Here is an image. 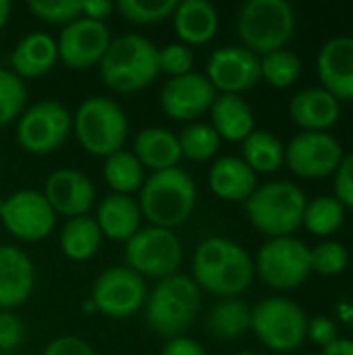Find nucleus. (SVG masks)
<instances>
[{
  "instance_id": "obj_50",
  "label": "nucleus",
  "mask_w": 353,
  "mask_h": 355,
  "mask_svg": "<svg viewBox=\"0 0 353 355\" xmlns=\"http://www.w3.org/2000/svg\"><path fill=\"white\" fill-rule=\"evenodd\" d=\"M237 355H260V354H252V352H243V354H237Z\"/></svg>"
},
{
  "instance_id": "obj_31",
  "label": "nucleus",
  "mask_w": 353,
  "mask_h": 355,
  "mask_svg": "<svg viewBox=\"0 0 353 355\" xmlns=\"http://www.w3.org/2000/svg\"><path fill=\"white\" fill-rule=\"evenodd\" d=\"M104 181L108 183L112 193L131 196L139 191L146 181L144 166L133 156V152L119 150L104 160Z\"/></svg>"
},
{
  "instance_id": "obj_30",
  "label": "nucleus",
  "mask_w": 353,
  "mask_h": 355,
  "mask_svg": "<svg viewBox=\"0 0 353 355\" xmlns=\"http://www.w3.org/2000/svg\"><path fill=\"white\" fill-rule=\"evenodd\" d=\"M243 162L258 173H275L285 164V146L277 135L264 129H254L243 141Z\"/></svg>"
},
{
  "instance_id": "obj_9",
  "label": "nucleus",
  "mask_w": 353,
  "mask_h": 355,
  "mask_svg": "<svg viewBox=\"0 0 353 355\" xmlns=\"http://www.w3.org/2000/svg\"><path fill=\"white\" fill-rule=\"evenodd\" d=\"M254 268L260 279L273 289H298L312 275L310 248L293 235L268 239L258 250Z\"/></svg>"
},
{
  "instance_id": "obj_3",
  "label": "nucleus",
  "mask_w": 353,
  "mask_h": 355,
  "mask_svg": "<svg viewBox=\"0 0 353 355\" xmlns=\"http://www.w3.org/2000/svg\"><path fill=\"white\" fill-rule=\"evenodd\" d=\"M202 289L187 275L162 279L146 300V324L152 333L173 339L183 335L200 314Z\"/></svg>"
},
{
  "instance_id": "obj_2",
  "label": "nucleus",
  "mask_w": 353,
  "mask_h": 355,
  "mask_svg": "<svg viewBox=\"0 0 353 355\" xmlns=\"http://www.w3.org/2000/svg\"><path fill=\"white\" fill-rule=\"evenodd\" d=\"M158 75V48L137 33L112 40L100 62L102 83L119 94L146 89Z\"/></svg>"
},
{
  "instance_id": "obj_51",
  "label": "nucleus",
  "mask_w": 353,
  "mask_h": 355,
  "mask_svg": "<svg viewBox=\"0 0 353 355\" xmlns=\"http://www.w3.org/2000/svg\"><path fill=\"white\" fill-rule=\"evenodd\" d=\"M0 355H10V354H0Z\"/></svg>"
},
{
  "instance_id": "obj_44",
  "label": "nucleus",
  "mask_w": 353,
  "mask_h": 355,
  "mask_svg": "<svg viewBox=\"0 0 353 355\" xmlns=\"http://www.w3.org/2000/svg\"><path fill=\"white\" fill-rule=\"evenodd\" d=\"M160 355H206V349L196 339L179 335V337H173L166 341Z\"/></svg>"
},
{
  "instance_id": "obj_40",
  "label": "nucleus",
  "mask_w": 353,
  "mask_h": 355,
  "mask_svg": "<svg viewBox=\"0 0 353 355\" xmlns=\"http://www.w3.org/2000/svg\"><path fill=\"white\" fill-rule=\"evenodd\" d=\"M23 322L8 310H0V354H10L23 343Z\"/></svg>"
},
{
  "instance_id": "obj_41",
  "label": "nucleus",
  "mask_w": 353,
  "mask_h": 355,
  "mask_svg": "<svg viewBox=\"0 0 353 355\" xmlns=\"http://www.w3.org/2000/svg\"><path fill=\"white\" fill-rule=\"evenodd\" d=\"M335 198L343 208L353 210V152L343 156L339 168L335 171Z\"/></svg>"
},
{
  "instance_id": "obj_22",
  "label": "nucleus",
  "mask_w": 353,
  "mask_h": 355,
  "mask_svg": "<svg viewBox=\"0 0 353 355\" xmlns=\"http://www.w3.org/2000/svg\"><path fill=\"white\" fill-rule=\"evenodd\" d=\"M173 27L181 44L204 46L218 31V12L208 0H181L173 12Z\"/></svg>"
},
{
  "instance_id": "obj_34",
  "label": "nucleus",
  "mask_w": 353,
  "mask_h": 355,
  "mask_svg": "<svg viewBox=\"0 0 353 355\" xmlns=\"http://www.w3.org/2000/svg\"><path fill=\"white\" fill-rule=\"evenodd\" d=\"M260 75L273 87H279V89L291 87L302 75V60L295 52L285 50V48L264 54L260 58Z\"/></svg>"
},
{
  "instance_id": "obj_4",
  "label": "nucleus",
  "mask_w": 353,
  "mask_h": 355,
  "mask_svg": "<svg viewBox=\"0 0 353 355\" xmlns=\"http://www.w3.org/2000/svg\"><path fill=\"white\" fill-rule=\"evenodd\" d=\"M308 198L289 181L258 185L246 202L250 223L266 237H291L304 223Z\"/></svg>"
},
{
  "instance_id": "obj_12",
  "label": "nucleus",
  "mask_w": 353,
  "mask_h": 355,
  "mask_svg": "<svg viewBox=\"0 0 353 355\" xmlns=\"http://www.w3.org/2000/svg\"><path fill=\"white\" fill-rule=\"evenodd\" d=\"M343 156L341 144L327 131H302L285 148V164L302 179L335 175Z\"/></svg>"
},
{
  "instance_id": "obj_26",
  "label": "nucleus",
  "mask_w": 353,
  "mask_h": 355,
  "mask_svg": "<svg viewBox=\"0 0 353 355\" xmlns=\"http://www.w3.org/2000/svg\"><path fill=\"white\" fill-rule=\"evenodd\" d=\"M133 156L139 160V164L144 168H150L152 173L175 168L179 164V160L183 158L177 135L164 127L141 129L135 135Z\"/></svg>"
},
{
  "instance_id": "obj_42",
  "label": "nucleus",
  "mask_w": 353,
  "mask_h": 355,
  "mask_svg": "<svg viewBox=\"0 0 353 355\" xmlns=\"http://www.w3.org/2000/svg\"><path fill=\"white\" fill-rule=\"evenodd\" d=\"M308 339L318 347H329L337 341V327L327 316L308 318Z\"/></svg>"
},
{
  "instance_id": "obj_11",
  "label": "nucleus",
  "mask_w": 353,
  "mask_h": 355,
  "mask_svg": "<svg viewBox=\"0 0 353 355\" xmlns=\"http://www.w3.org/2000/svg\"><path fill=\"white\" fill-rule=\"evenodd\" d=\"M92 304L108 318H129L146 306L148 287L144 277L127 266L106 268L92 287Z\"/></svg>"
},
{
  "instance_id": "obj_14",
  "label": "nucleus",
  "mask_w": 353,
  "mask_h": 355,
  "mask_svg": "<svg viewBox=\"0 0 353 355\" xmlns=\"http://www.w3.org/2000/svg\"><path fill=\"white\" fill-rule=\"evenodd\" d=\"M112 37L106 23L79 17L60 31L56 40L58 58L73 71H85L102 62Z\"/></svg>"
},
{
  "instance_id": "obj_35",
  "label": "nucleus",
  "mask_w": 353,
  "mask_h": 355,
  "mask_svg": "<svg viewBox=\"0 0 353 355\" xmlns=\"http://www.w3.org/2000/svg\"><path fill=\"white\" fill-rule=\"evenodd\" d=\"M27 104V87L10 69H0V127L19 119Z\"/></svg>"
},
{
  "instance_id": "obj_16",
  "label": "nucleus",
  "mask_w": 353,
  "mask_h": 355,
  "mask_svg": "<svg viewBox=\"0 0 353 355\" xmlns=\"http://www.w3.org/2000/svg\"><path fill=\"white\" fill-rule=\"evenodd\" d=\"M218 92L212 87L206 75L187 73L169 79L160 89V106L164 114L175 121L196 123L198 116L208 112L216 100Z\"/></svg>"
},
{
  "instance_id": "obj_32",
  "label": "nucleus",
  "mask_w": 353,
  "mask_h": 355,
  "mask_svg": "<svg viewBox=\"0 0 353 355\" xmlns=\"http://www.w3.org/2000/svg\"><path fill=\"white\" fill-rule=\"evenodd\" d=\"M345 223V208L335 196H318L312 202L306 204L304 212V227L318 235V237H329L337 233Z\"/></svg>"
},
{
  "instance_id": "obj_45",
  "label": "nucleus",
  "mask_w": 353,
  "mask_h": 355,
  "mask_svg": "<svg viewBox=\"0 0 353 355\" xmlns=\"http://www.w3.org/2000/svg\"><path fill=\"white\" fill-rule=\"evenodd\" d=\"M114 10L117 6L110 0H81V17L92 21L104 23V19H108Z\"/></svg>"
},
{
  "instance_id": "obj_43",
  "label": "nucleus",
  "mask_w": 353,
  "mask_h": 355,
  "mask_svg": "<svg viewBox=\"0 0 353 355\" xmlns=\"http://www.w3.org/2000/svg\"><path fill=\"white\" fill-rule=\"evenodd\" d=\"M42 355H96L92 345L79 337H58L54 341H50L46 345V349L42 352Z\"/></svg>"
},
{
  "instance_id": "obj_39",
  "label": "nucleus",
  "mask_w": 353,
  "mask_h": 355,
  "mask_svg": "<svg viewBox=\"0 0 353 355\" xmlns=\"http://www.w3.org/2000/svg\"><path fill=\"white\" fill-rule=\"evenodd\" d=\"M158 71L173 77H181L193 71V52L181 42L164 44L158 48Z\"/></svg>"
},
{
  "instance_id": "obj_28",
  "label": "nucleus",
  "mask_w": 353,
  "mask_h": 355,
  "mask_svg": "<svg viewBox=\"0 0 353 355\" xmlns=\"http://www.w3.org/2000/svg\"><path fill=\"white\" fill-rule=\"evenodd\" d=\"M206 329L218 341H235L252 331V308L239 297L223 300L210 310Z\"/></svg>"
},
{
  "instance_id": "obj_18",
  "label": "nucleus",
  "mask_w": 353,
  "mask_h": 355,
  "mask_svg": "<svg viewBox=\"0 0 353 355\" xmlns=\"http://www.w3.org/2000/svg\"><path fill=\"white\" fill-rule=\"evenodd\" d=\"M322 89L339 102L353 100V37L339 35L329 40L316 60Z\"/></svg>"
},
{
  "instance_id": "obj_29",
  "label": "nucleus",
  "mask_w": 353,
  "mask_h": 355,
  "mask_svg": "<svg viewBox=\"0 0 353 355\" xmlns=\"http://www.w3.org/2000/svg\"><path fill=\"white\" fill-rule=\"evenodd\" d=\"M60 252L73 262H85L94 258L102 245V231L92 216L69 218L60 231Z\"/></svg>"
},
{
  "instance_id": "obj_24",
  "label": "nucleus",
  "mask_w": 353,
  "mask_h": 355,
  "mask_svg": "<svg viewBox=\"0 0 353 355\" xmlns=\"http://www.w3.org/2000/svg\"><path fill=\"white\" fill-rule=\"evenodd\" d=\"M58 60L56 40L44 31L27 33L10 54V71L21 79H35L54 69Z\"/></svg>"
},
{
  "instance_id": "obj_37",
  "label": "nucleus",
  "mask_w": 353,
  "mask_h": 355,
  "mask_svg": "<svg viewBox=\"0 0 353 355\" xmlns=\"http://www.w3.org/2000/svg\"><path fill=\"white\" fill-rule=\"evenodd\" d=\"M310 264L312 272H318L322 277H337L345 272L350 264V252L337 241H327L310 250Z\"/></svg>"
},
{
  "instance_id": "obj_8",
  "label": "nucleus",
  "mask_w": 353,
  "mask_h": 355,
  "mask_svg": "<svg viewBox=\"0 0 353 355\" xmlns=\"http://www.w3.org/2000/svg\"><path fill=\"white\" fill-rule=\"evenodd\" d=\"M125 262L127 268L139 277H152L158 281L173 277L183 262L181 239L171 229H139L125 243Z\"/></svg>"
},
{
  "instance_id": "obj_47",
  "label": "nucleus",
  "mask_w": 353,
  "mask_h": 355,
  "mask_svg": "<svg viewBox=\"0 0 353 355\" xmlns=\"http://www.w3.org/2000/svg\"><path fill=\"white\" fill-rule=\"evenodd\" d=\"M10 2L8 0H0V31L4 29V25L8 23V19H10Z\"/></svg>"
},
{
  "instance_id": "obj_17",
  "label": "nucleus",
  "mask_w": 353,
  "mask_h": 355,
  "mask_svg": "<svg viewBox=\"0 0 353 355\" xmlns=\"http://www.w3.org/2000/svg\"><path fill=\"white\" fill-rule=\"evenodd\" d=\"M42 193L54 214H62L69 218L87 216L96 202V187L92 179L77 168L54 171L46 179Z\"/></svg>"
},
{
  "instance_id": "obj_48",
  "label": "nucleus",
  "mask_w": 353,
  "mask_h": 355,
  "mask_svg": "<svg viewBox=\"0 0 353 355\" xmlns=\"http://www.w3.org/2000/svg\"><path fill=\"white\" fill-rule=\"evenodd\" d=\"M81 310H83L85 314H89V316L98 314V312H96V306L92 304V300H87V304H83V308H81Z\"/></svg>"
},
{
  "instance_id": "obj_19",
  "label": "nucleus",
  "mask_w": 353,
  "mask_h": 355,
  "mask_svg": "<svg viewBox=\"0 0 353 355\" xmlns=\"http://www.w3.org/2000/svg\"><path fill=\"white\" fill-rule=\"evenodd\" d=\"M35 287V266L31 258L15 248L0 245V310L23 306Z\"/></svg>"
},
{
  "instance_id": "obj_38",
  "label": "nucleus",
  "mask_w": 353,
  "mask_h": 355,
  "mask_svg": "<svg viewBox=\"0 0 353 355\" xmlns=\"http://www.w3.org/2000/svg\"><path fill=\"white\" fill-rule=\"evenodd\" d=\"M27 8L33 17L52 25H69L81 17V0H29Z\"/></svg>"
},
{
  "instance_id": "obj_13",
  "label": "nucleus",
  "mask_w": 353,
  "mask_h": 355,
  "mask_svg": "<svg viewBox=\"0 0 353 355\" xmlns=\"http://www.w3.org/2000/svg\"><path fill=\"white\" fill-rule=\"evenodd\" d=\"M0 220L15 239L33 243L46 239L52 233L56 225V214L42 191L19 189L4 198Z\"/></svg>"
},
{
  "instance_id": "obj_15",
  "label": "nucleus",
  "mask_w": 353,
  "mask_h": 355,
  "mask_svg": "<svg viewBox=\"0 0 353 355\" xmlns=\"http://www.w3.org/2000/svg\"><path fill=\"white\" fill-rule=\"evenodd\" d=\"M206 77L216 92L241 96L262 79L260 56L243 46H223L210 54Z\"/></svg>"
},
{
  "instance_id": "obj_20",
  "label": "nucleus",
  "mask_w": 353,
  "mask_h": 355,
  "mask_svg": "<svg viewBox=\"0 0 353 355\" xmlns=\"http://www.w3.org/2000/svg\"><path fill=\"white\" fill-rule=\"evenodd\" d=\"M254 277H256L254 260L239 243H233L231 252L221 262V266L212 275H208L198 287L212 295L229 300V297H239L243 291H248Z\"/></svg>"
},
{
  "instance_id": "obj_46",
  "label": "nucleus",
  "mask_w": 353,
  "mask_h": 355,
  "mask_svg": "<svg viewBox=\"0 0 353 355\" xmlns=\"http://www.w3.org/2000/svg\"><path fill=\"white\" fill-rule=\"evenodd\" d=\"M320 355H353V341L352 339H337L333 345L325 347Z\"/></svg>"
},
{
  "instance_id": "obj_36",
  "label": "nucleus",
  "mask_w": 353,
  "mask_h": 355,
  "mask_svg": "<svg viewBox=\"0 0 353 355\" xmlns=\"http://www.w3.org/2000/svg\"><path fill=\"white\" fill-rule=\"evenodd\" d=\"M114 6L125 21L137 25H152L173 17L177 0H119Z\"/></svg>"
},
{
  "instance_id": "obj_10",
  "label": "nucleus",
  "mask_w": 353,
  "mask_h": 355,
  "mask_svg": "<svg viewBox=\"0 0 353 355\" xmlns=\"http://www.w3.org/2000/svg\"><path fill=\"white\" fill-rule=\"evenodd\" d=\"M73 129V114L56 100H44L19 116L17 125V141L19 146L35 156H46L56 152L69 131Z\"/></svg>"
},
{
  "instance_id": "obj_6",
  "label": "nucleus",
  "mask_w": 353,
  "mask_h": 355,
  "mask_svg": "<svg viewBox=\"0 0 353 355\" xmlns=\"http://www.w3.org/2000/svg\"><path fill=\"white\" fill-rule=\"evenodd\" d=\"M73 131L81 148L92 156H104L123 150L129 133L125 110L110 98L92 96L83 100L73 114Z\"/></svg>"
},
{
  "instance_id": "obj_7",
  "label": "nucleus",
  "mask_w": 353,
  "mask_h": 355,
  "mask_svg": "<svg viewBox=\"0 0 353 355\" xmlns=\"http://www.w3.org/2000/svg\"><path fill=\"white\" fill-rule=\"evenodd\" d=\"M252 331L264 347L291 354L308 339V314L293 300L268 297L252 308Z\"/></svg>"
},
{
  "instance_id": "obj_21",
  "label": "nucleus",
  "mask_w": 353,
  "mask_h": 355,
  "mask_svg": "<svg viewBox=\"0 0 353 355\" xmlns=\"http://www.w3.org/2000/svg\"><path fill=\"white\" fill-rule=\"evenodd\" d=\"M289 116L304 131H327L341 116V102L322 87H306L289 102Z\"/></svg>"
},
{
  "instance_id": "obj_33",
  "label": "nucleus",
  "mask_w": 353,
  "mask_h": 355,
  "mask_svg": "<svg viewBox=\"0 0 353 355\" xmlns=\"http://www.w3.org/2000/svg\"><path fill=\"white\" fill-rule=\"evenodd\" d=\"M177 139H179L181 156H185L193 162H206V160L214 158L221 148V141H223L210 123H198V121L189 123L177 135Z\"/></svg>"
},
{
  "instance_id": "obj_49",
  "label": "nucleus",
  "mask_w": 353,
  "mask_h": 355,
  "mask_svg": "<svg viewBox=\"0 0 353 355\" xmlns=\"http://www.w3.org/2000/svg\"><path fill=\"white\" fill-rule=\"evenodd\" d=\"M2 208H4V198L0 196V216H2Z\"/></svg>"
},
{
  "instance_id": "obj_1",
  "label": "nucleus",
  "mask_w": 353,
  "mask_h": 355,
  "mask_svg": "<svg viewBox=\"0 0 353 355\" xmlns=\"http://www.w3.org/2000/svg\"><path fill=\"white\" fill-rule=\"evenodd\" d=\"M198 187L189 173L183 168H166L146 177L139 189V210L141 216L152 223V227L175 229L189 220L196 210Z\"/></svg>"
},
{
  "instance_id": "obj_23",
  "label": "nucleus",
  "mask_w": 353,
  "mask_h": 355,
  "mask_svg": "<svg viewBox=\"0 0 353 355\" xmlns=\"http://www.w3.org/2000/svg\"><path fill=\"white\" fill-rule=\"evenodd\" d=\"M208 185L221 200L246 204L258 187V177L241 158L221 156L208 173Z\"/></svg>"
},
{
  "instance_id": "obj_5",
  "label": "nucleus",
  "mask_w": 353,
  "mask_h": 355,
  "mask_svg": "<svg viewBox=\"0 0 353 355\" xmlns=\"http://www.w3.org/2000/svg\"><path fill=\"white\" fill-rule=\"evenodd\" d=\"M237 33L256 56L283 50L295 33V10L287 0H248L237 15Z\"/></svg>"
},
{
  "instance_id": "obj_25",
  "label": "nucleus",
  "mask_w": 353,
  "mask_h": 355,
  "mask_svg": "<svg viewBox=\"0 0 353 355\" xmlns=\"http://www.w3.org/2000/svg\"><path fill=\"white\" fill-rule=\"evenodd\" d=\"M141 210L135 198L110 193L106 196L96 214V223L102 231V237L112 241H129L141 227Z\"/></svg>"
},
{
  "instance_id": "obj_27",
  "label": "nucleus",
  "mask_w": 353,
  "mask_h": 355,
  "mask_svg": "<svg viewBox=\"0 0 353 355\" xmlns=\"http://www.w3.org/2000/svg\"><path fill=\"white\" fill-rule=\"evenodd\" d=\"M212 129L221 139L243 141L256 127L252 106L237 94H218L210 108Z\"/></svg>"
}]
</instances>
